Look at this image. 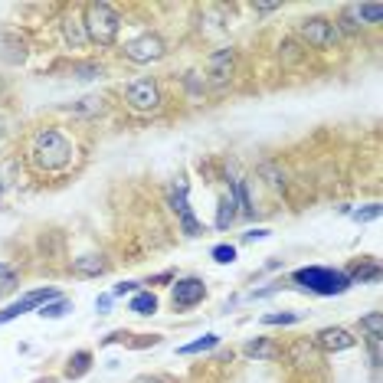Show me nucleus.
<instances>
[{"label": "nucleus", "instance_id": "obj_1", "mask_svg": "<svg viewBox=\"0 0 383 383\" xmlns=\"http://www.w3.org/2000/svg\"><path fill=\"white\" fill-rule=\"evenodd\" d=\"M30 161L39 171H63L72 161V141L59 128H39L30 138Z\"/></svg>", "mask_w": 383, "mask_h": 383}, {"label": "nucleus", "instance_id": "obj_2", "mask_svg": "<svg viewBox=\"0 0 383 383\" xmlns=\"http://www.w3.org/2000/svg\"><path fill=\"white\" fill-rule=\"evenodd\" d=\"M292 282L298 288H305L311 295H321V298H331V295H344L351 288V278L347 272L341 268H325V266H308V268H298L292 272Z\"/></svg>", "mask_w": 383, "mask_h": 383}, {"label": "nucleus", "instance_id": "obj_3", "mask_svg": "<svg viewBox=\"0 0 383 383\" xmlns=\"http://www.w3.org/2000/svg\"><path fill=\"white\" fill-rule=\"evenodd\" d=\"M82 27H86V37L92 39V43L112 46L118 39V30H122V17H118V10L112 7V4H89Z\"/></svg>", "mask_w": 383, "mask_h": 383}, {"label": "nucleus", "instance_id": "obj_4", "mask_svg": "<svg viewBox=\"0 0 383 383\" xmlns=\"http://www.w3.org/2000/svg\"><path fill=\"white\" fill-rule=\"evenodd\" d=\"M125 102L134 112H154L161 108V89L154 79H134L125 86Z\"/></svg>", "mask_w": 383, "mask_h": 383}, {"label": "nucleus", "instance_id": "obj_5", "mask_svg": "<svg viewBox=\"0 0 383 383\" xmlns=\"http://www.w3.org/2000/svg\"><path fill=\"white\" fill-rule=\"evenodd\" d=\"M298 33H301V39H305L308 46H315V49H331L337 43V37H341L337 23H331V20H325V17L305 20Z\"/></svg>", "mask_w": 383, "mask_h": 383}, {"label": "nucleus", "instance_id": "obj_6", "mask_svg": "<svg viewBox=\"0 0 383 383\" xmlns=\"http://www.w3.org/2000/svg\"><path fill=\"white\" fill-rule=\"evenodd\" d=\"M203 298H207V285H203V278H197V275L177 278L171 288V301H174V308H181V311L200 305Z\"/></svg>", "mask_w": 383, "mask_h": 383}, {"label": "nucleus", "instance_id": "obj_7", "mask_svg": "<svg viewBox=\"0 0 383 383\" xmlns=\"http://www.w3.org/2000/svg\"><path fill=\"white\" fill-rule=\"evenodd\" d=\"M167 49H164V39L157 33H144L138 39H128L125 43V59L131 63H154V59H161Z\"/></svg>", "mask_w": 383, "mask_h": 383}, {"label": "nucleus", "instance_id": "obj_8", "mask_svg": "<svg viewBox=\"0 0 383 383\" xmlns=\"http://www.w3.org/2000/svg\"><path fill=\"white\" fill-rule=\"evenodd\" d=\"M285 357L295 370H318V367L325 364L321 354H318V344L311 341V337H298V341H292V344L285 347Z\"/></svg>", "mask_w": 383, "mask_h": 383}, {"label": "nucleus", "instance_id": "obj_9", "mask_svg": "<svg viewBox=\"0 0 383 383\" xmlns=\"http://www.w3.org/2000/svg\"><path fill=\"white\" fill-rule=\"evenodd\" d=\"M53 298H59L56 288H33V292H27L20 301H13L10 308L0 311V325H7V321H13V318L27 315V311H33V308H43L46 301H53Z\"/></svg>", "mask_w": 383, "mask_h": 383}, {"label": "nucleus", "instance_id": "obj_10", "mask_svg": "<svg viewBox=\"0 0 383 383\" xmlns=\"http://www.w3.org/2000/svg\"><path fill=\"white\" fill-rule=\"evenodd\" d=\"M171 210L181 216V230L187 233V236H200L203 233V226L190 213V203H187V183H177V187L171 190Z\"/></svg>", "mask_w": 383, "mask_h": 383}, {"label": "nucleus", "instance_id": "obj_11", "mask_svg": "<svg viewBox=\"0 0 383 383\" xmlns=\"http://www.w3.org/2000/svg\"><path fill=\"white\" fill-rule=\"evenodd\" d=\"M311 341H315L321 351H347V347L357 344V337L351 335V331H344V327H325V331H318Z\"/></svg>", "mask_w": 383, "mask_h": 383}, {"label": "nucleus", "instance_id": "obj_12", "mask_svg": "<svg viewBox=\"0 0 383 383\" xmlns=\"http://www.w3.org/2000/svg\"><path fill=\"white\" fill-rule=\"evenodd\" d=\"M72 272H76V275L92 278V275H102V272H108V262L102 256H82V259H76V262H72Z\"/></svg>", "mask_w": 383, "mask_h": 383}, {"label": "nucleus", "instance_id": "obj_13", "mask_svg": "<svg viewBox=\"0 0 383 383\" xmlns=\"http://www.w3.org/2000/svg\"><path fill=\"white\" fill-rule=\"evenodd\" d=\"M246 354H249V357H262V361H275L278 347L272 344L268 337H256V341H249V344H246Z\"/></svg>", "mask_w": 383, "mask_h": 383}, {"label": "nucleus", "instance_id": "obj_14", "mask_svg": "<svg viewBox=\"0 0 383 383\" xmlns=\"http://www.w3.org/2000/svg\"><path fill=\"white\" fill-rule=\"evenodd\" d=\"M361 331L367 335V341H383V315L380 311H370V315L361 318Z\"/></svg>", "mask_w": 383, "mask_h": 383}, {"label": "nucleus", "instance_id": "obj_15", "mask_svg": "<svg viewBox=\"0 0 383 383\" xmlns=\"http://www.w3.org/2000/svg\"><path fill=\"white\" fill-rule=\"evenodd\" d=\"M128 308H131L134 315H154V311H157V295H154V292H138Z\"/></svg>", "mask_w": 383, "mask_h": 383}, {"label": "nucleus", "instance_id": "obj_16", "mask_svg": "<svg viewBox=\"0 0 383 383\" xmlns=\"http://www.w3.org/2000/svg\"><path fill=\"white\" fill-rule=\"evenodd\" d=\"M220 344V335H203L200 341H190V344H183V347H177V354H203V351H210V347H216Z\"/></svg>", "mask_w": 383, "mask_h": 383}, {"label": "nucleus", "instance_id": "obj_17", "mask_svg": "<svg viewBox=\"0 0 383 383\" xmlns=\"http://www.w3.org/2000/svg\"><path fill=\"white\" fill-rule=\"evenodd\" d=\"M233 207H236V200H233V197H223V200H220V213H216V230H230V223L236 220V210H233Z\"/></svg>", "mask_w": 383, "mask_h": 383}, {"label": "nucleus", "instance_id": "obj_18", "mask_svg": "<svg viewBox=\"0 0 383 383\" xmlns=\"http://www.w3.org/2000/svg\"><path fill=\"white\" fill-rule=\"evenodd\" d=\"M357 7V17H361V23H370V27H377L383 20V4H354Z\"/></svg>", "mask_w": 383, "mask_h": 383}, {"label": "nucleus", "instance_id": "obj_19", "mask_svg": "<svg viewBox=\"0 0 383 383\" xmlns=\"http://www.w3.org/2000/svg\"><path fill=\"white\" fill-rule=\"evenodd\" d=\"M347 278H351V285H354V282H377V278H380V266H377V262H364V266H357Z\"/></svg>", "mask_w": 383, "mask_h": 383}, {"label": "nucleus", "instance_id": "obj_20", "mask_svg": "<svg viewBox=\"0 0 383 383\" xmlns=\"http://www.w3.org/2000/svg\"><path fill=\"white\" fill-rule=\"evenodd\" d=\"M66 311H72V301H69V298H53V301H46V305L39 308L43 318H63Z\"/></svg>", "mask_w": 383, "mask_h": 383}, {"label": "nucleus", "instance_id": "obj_21", "mask_svg": "<svg viewBox=\"0 0 383 383\" xmlns=\"http://www.w3.org/2000/svg\"><path fill=\"white\" fill-rule=\"evenodd\" d=\"M89 367H92V354H89V351H79V354H72V361H69V370H66V374L76 380V377L86 374Z\"/></svg>", "mask_w": 383, "mask_h": 383}, {"label": "nucleus", "instance_id": "obj_22", "mask_svg": "<svg viewBox=\"0 0 383 383\" xmlns=\"http://www.w3.org/2000/svg\"><path fill=\"white\" fill-rule=\"evenodd\" d=\"M63 30H66V39L69 43H72V46H82V43H86V27H82V20H66V23H63Z\"/></svg>", "mask_w": 383, "mask_h": 383}, {"label": "nucleus", "instance_id": "obj_23", "mask_svg": "<svg viewBox=\"0 0 383 383\" xmlns=\"http://www.w3.org/2000/svg\"><path fill=\"white\" fill-rule=\"evenodd\" d=\"M213 262H220V266H230V262H236V246H230V242H220V246H213Z\"/></svg>", "mask_w": 383, "mask_h": 383}, {"label": "nucleus", "instance_id": "obj_24", "mask_svg": "<svg viewBox=\"0 0 383 383\" xmlns=\"http://www.w3.org/2000/svg\"><path fill=\"white\" fill-rule=\"evenodd\" d=\"M341 27H344V33H361V17H357V7H347L344 13H341Z\"/></svg>", "mask_w": 383, "mask_h": 383}, {"label": "nucleus", "instance_id": "obj_25", "mask_svg": "<svg viewBox=\"0 0 383 383\" xmlns=\"http://www.w3.org/2000/svg\"><path fill=\"white\" fill-rule=\"evenodd\" d=\"M72 72H76L79 79H98L102 76V66H98V63H76Z\"/></svg>", "mask_w": 383, "mask_h": 383}, {"label": "nucleus", "instance_id": "obj_26", "mask_svg": "<svg viewBox=\"0 0 383 383\" xmlns=\"http://www.w3.org/2000/svg\"><path fill=\"white\" fill-rule=\"evenodd\" d=\"M13 285H17V272H13L10 266H4V262H0V292H10Z\"/></svg>", "mask_w": 383, "mask_h": 383}, {"label": "nucleus", "instance_id": "obj_27", "mask_svg": "<svg viewBox=\"0 0 383 383\" xmlns=\"http://www.w3.org/2000/svg\"><path fill=\"white\" fill-rule=\"evenodd\" d=\"M298 315L295 311H282V315H266L262 318V325H295Z\"/></svg>", "mask_w": 383, "mask_h": 383}, {"label": "nucleus", "instance_id": "obj_28", "mask_svg": "<svg viewBox=\"0 0 383 383\" xmlns=\"http://www.w3.org/2000/svg\"><path fill=\"white\" fill-rule=\"evenodd\" d=\"M377 216H380V203H370V207H364V210H354V220H357V223L377 220Z\"/></svg>", "mask_w": 383, "mask_h": 383}, {"label": "nucleus", "instance_id": "obj_29", "mask_svg": "<svg viewBox=\"0 0 383 383\" xmlns=\"http://www.w3.org/2000/svg\"><path fill=\"white\" fill-rule=\"evenodd\" d=\"M125 295H138V282H118L112 288V298H125Z\"/></svg>", "mask_w": 383, "mask_h": 383}, {"label": "nucleus", "instance_id": "obj_30", "mask_svg": "<svg viewBox=\"0 0 383 383\" xmlns=\"http://www.w3.org/2000/svg\"><path fill=\"white\" fill-rule=\"evenodd\" d=\"M98 108H102V98H82V105H76L72 112L82 115V112H98Z\"/></svg>", "mask_w": 383, "mask_h": 383}, {"label": "nucleus", "instance_id": "obj_31", "mask_svg": "<svg viewBox=\"0 0 383 383\" xmlns=\"http://www.w3.org/2000/svg\"><path fill=\"white\" fill-rule=\"evenodd\" d=\"M367 347H370V364L380 367V341H367Z\"/></svg>", "mask_w": 383, "mask_h": 383}, {"label": "nucleus", "instance_id": "obj_32", "mask_svg": "<svg viewBox=\"0 0 383 383\" xmlns=\"http://www.w3.org/2000/svg\"><path fill=\"white\" fill-rule=\"evenodd\" d=\"M112 301H115V298H112V295H102V298H98V301H96L98 315H108V308H112Z\"/></svg>", "mask_w": 383, "mask_h": 383}, {"label": "nucleus", "instance_id": "obj_33", "mask_svg": "<svg viewBox=\"0 0 383 383\" xmlns=\"http://www.w3.org/2000/svg\"><path fill=\"white\" fill-rule=\"evenodd\" d=\"M131 383H171L167 377H134Z\"/></svg>", "mask_w": 383, "mask_h": 383}, {"label": "nucleus", "instance_id": "obj_34", "mask_svg": "<svg viewBox=\"0 0 383 383\" xmlns=\"http://www.w3.org/2000/svg\"><path fill=\"white\" fill-rule=\"evenodd\" d=\"M268 236V230H252V233H246V242H252V240H266Z\"/></svg>", "mask_w": 383, "mask_h": 383}, {"label": "nucleus", "instance_id": "obj_35", "mask_svg": "<svg viewBox=\"0 0 383 383\" xmlns=\"http://www.w3.org/2000/svg\"><path fill=\"white\" fill-rule=\"evenodd\" d=\"M0 138H4V122H0Z\"/></svg>", "mask_w": 383, "mask_h": 383}, {"label": "nucleus", "instance_id": "obj_36", "mask_svg": "<svg viewBox=\"0 0 383 383\" xmlns=\"http://www.w3.org/2000/svg\"><path fill=\"white\" fill-rule=\"evenodd\" d=\"M0 92H4V79H0Z\"/></svg>", "mask_w": 383, "mask_h": 383}]
</instances>
